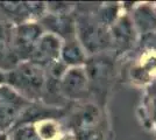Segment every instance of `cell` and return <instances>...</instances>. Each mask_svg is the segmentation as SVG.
<instances>
[{
	"instance_id": "6da1fadb",
	"label": "cell",
	"mask_w": 156,
	"mask_h": 140,
	"mask_svg": "<svg viewBox=\"0 0 156 140\" xmlns=\"http://www.w3.org/2000/svg\"><path fill=\"white\" fill-rule=\"evenodd\" d=\"M46 84V76L42 67L30 61H22L9 71H7V87L27 100L41 96Z\"/></svg>"
},
{
	"instance_id": "7a4b0ae2",
	"label": "cell",
	"mask_w": 156,
	"mask_h": 140,
	"mask_svg": "<svg viewBox=\"0 0 156 140\" xmlns=\"http://www.w3.org/2000/svg\"><path fill=\"white\" fill-rule=\"evenodd\" d=\"M42 36V28L37 23L23 22L14 28L11 34V47L15 55L28 61L36 42Z\"/></svg>"
},
{
	"instance_id": "3957f363",
	"label": "cell",
	"mask_w": 156,
	"mask_h": 140,
	"mask_svg": "<svg viewBox=\"0 0 156 140\" xmlns=\"http://www.w3.org/2000/svg\"><path fill=\"white\" fill-rule=\"evenodd\" d=\"M30 105V102L15 92L7 85L0 88V127L9 126L19 119L23 109Z\"/></svg>"
},
{
	"instance_id": "277c9868",
	"label": "cell",
	"mask_w": 156,
	"mask_h": 140,
	"mask_svg": "<svg viewBox=\"0 0 156 140\" xmlns=\"http://www.w3.org/2000/svg\"><path fill=\"white\" fill-rule=\"evenodd\" d=\"M61 54V43L58 38L54 34H42L29 55L28 61L40 67L51 66L57 62Z\"/></svg>"
},
{
	"instance_id": "5b68a950",
	"label": "cell",
	"mask_w": 156,
	"mask_h": 140,
	"mask_svg": "<svg viewBox=\"0 0 156 140\" xmlns=\"http://www.w3.org/2000/svg\"><path fill=\"white\" fill-rule=\"evenodd\" d=\"M79 36L85 48L90 52L103 49L108 42V35L104 28L91 22L82 23L79 26Z\"/></svg>"
},
{
	"instance_id": "8992f818",
	"label": "cell",
	"mask_w": 156,
	"mask_h": 140,
	"mask_svg": "<svg viewBox=\"0 0 156 140\" xmlns=\"http://www.w3.org/2000/svg\"><path fill=\"white\" fill-rule=\"evenodd\" d=\"M86 75L79 68H72L64 74L61 81L62 91L70 97H78L86 91Z\"/></svg>"
},
{
	"instance_id": "52a82bcc",
	"label": "cell",
	"mask_w": 156,
	"mask_h": 140,
	"mask_svg": "<svg viewBox=\"0 0 156 140\" xmlns=\"http://www.w3.org/2000/svg\"><path fill=\"white\" fill-rule=\"evenodd\" d=\"M43 25L50 28L52 32L61 35H71L73 32V23L70 18L62 14L49 15L43 19Z\"/></svg>"
},
{
	"instance_id": "ba28073f",
	"label": "cell",
	"mask_w": 156,
	"mask_h": 140,
	"mask_svg": "<svg viewBox=\"0 0 156 140\" xmlns=\"http://www.w3.org/2000/svg\"><path fill=\"white\" fill-rule=\"evenodd\" d=\"M98 119V110L92 105L85 106L79 113L75 117V130L82 131V130H89L94 128V124Z\"/></svg>"
},
{
	"instance_id": "9c48e42d",
	"label": "cell",
	"mask_w": 156,
	"mask_h": 140,
	"mask_svg": "<svg viewBox=\"0 0 156 140\" xmlns=\"http://www.w3.org/2000/svg\"><path fill=\"white\" fill-rule=\"evenodd\" d=\"M87 73L92 81H105L111 73V63L106 60H92L87 66Z\"/></svg>"
},
{
	"instance_id": "30bf717a",
	"label": "cell",
	"mask_w": 156,
	"mask_h": 140,
	"mask_svg": "<svg viewBox=\"0 0 156 140\" xmlns=\"http://www.w3.org/2000/svg\"><path fill=\"white\" fill-rule=\"evenodd\" d=\"M62 59L68 64H78L84 61V54L76 42H69L61 50Z\"/></svg>"
},
{
	"instance_id": "8fae6325",
	"label": "cell",
	"mask_w": 156,
	"mask_h": 140,
	"mask_svg": "<svg viewBox=\"0 0 156 140\" xmlns=\"http://www.w3.org/2000/svg\"><path fill=\"white\" fill-rule=\"evenodd\" d=\"M13 140H42L36 132L35 126L23 125L20 126L13 135Z\"/></svg>"
},
{
	"instance_id": "7c38bea8",
	"label": "cell",
	"mask_w": 156,
	"mask_h": 140,
	"mask_svg": "<svg viewBox=\"0 0 156 140\" xmlns=\"http://www.w3.org/2000/svg\"><path fill=\"white\" fill-rule=\"evenodd\" d=\"M130 25L126 20H121L115 28H114V36L119 43H127L130 38Z\"/></svg>"
},
{
	"instance_id": "4fadbf2b",
	"label": "cell",
	"mask_w": 156,
	"mask_h": 140,
	"mask_svg": "<svg viewBox=\"0 0 156 140\" xmlns=\"http://www.w3.org/2000/svg\"><path fill=\"white\" fill-rule=\"evenodd\" d=\"M136 20L142 28H153L156 26V19L147 8H141L137 12Z\"/></svg>"
},
{
	"instance_id": "5bb4252c",
	"label": "cell",
	"mask_w": 156,
	"mask_h": 140,
	"mask_svg": "<svg viewBox=\"0 0 156 140\" xmlns=\"http://www.w3.org/2000/svg\"><path fill=\"white\" fill-rule=\"evenodd\" d=\"M11 33H8L5 25L0 23V57H5L11 52Z\"/></svg>"
},
{
	"instance_id": "9a60e30c",
	"label": "cell",
	"mask_w": 156,
	"mask_h": 140,
	"mask_svg": "<svg viewBox=\"0 0 156 140\" xmlns=\"http://www.w3.org/2000/svg\"><path fill=\"white\" fill-rule=\"evenodd\" d=\"M76 140H103V137L96 128H89L76 131Z\"/></svg>"
},
{
	"instance_id": "2e32d148",
	"label": "cell",
	"mask_w": 156,
	"mask_h": 140,
	"mask_svg": "<svg viewBox=\"0 0 156 140\" xmlns=\"http://www.w3.org/2000/svg\"><path fill=\"white\" fill-rule=\"evenodd\" d=\"M36 128V127H35ZM36 132L40 135V138L43 139H48V138H52L55 133H56V130L52 124H49V123H46V124H42L41 126L39 127V130L36 128Z\"/></svg>"
},
{
	"instance_id": "e0dca14e",
	"label": "cell",
	"mask_w": 156,
	"mask_h": 140,
	"mask_svg": "<svg viewBox=\"0 0 156 140\" xmlns=\"http://www.w3.org/2000/svg\"><path fill=\"white\" fill-rule=\"evenodd\" d=\"M7 85V71H2L0 69V87Z\"/></svg>"
}]
</instances>
